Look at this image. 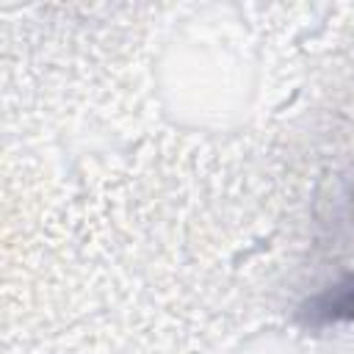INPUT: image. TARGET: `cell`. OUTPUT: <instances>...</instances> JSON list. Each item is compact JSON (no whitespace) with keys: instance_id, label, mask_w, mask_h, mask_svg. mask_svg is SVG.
<instances>
[{"instance_id":"1","label":"cell","mask_w":354,"mask_h":354,"mask_svg":"<svg viewBox=\"0 0 354 354\" xmlns=\"http://www.w3.org/2000/svg\"><path fill=\"white\" fill-rule=\"evenodd\" d=\"M299 321L304 326H329V324H348L354 321V274L329 285L326 290L315 293L299 307Z\"/></svg>"}]
</instances>
